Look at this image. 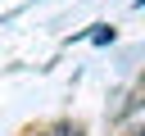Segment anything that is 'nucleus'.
I'll return each mask as SVG.
<instances>
[{
	"instance_id": "obj_1",
	"label": "nucleus",
	"mask_w": 145,
	"mask_h": 136,
	"mask_svg": "<svg viewBox=\"0 0 145 136\" xmlns=\"http://www.w3.org/2000/svg\"><path fill=\"white\" fill-rule=\"evenodd\" d=\"M91 41H95V45H109V41H113V27H109V23H95Z\"/></svg>"
},
{
	"instance_id": "obj_2",
	"label": "nucleus",
	"mask_w": 145,
	"mask_h": 136,
	"mask_svg": "<svg viewBox=\"0 0 145 136\" xmlns=\"http://www.w3.org/2000/svg\"><path fill=\"white\" fill-rule=\"evenodd\" d=\"M59 136H86V131H82V127H68V122H63V127H59Z\"/></svg>"
},
{
	"instance_id": "obj_3",
	"label": "nucleus",
	"mask_w": 145,
	"mask_h": 136,
	"mask_svg": "<svg viewBox=\"0 0 145 136\" xmlns=\"http://www.w3.org/2000/svg\"><path fill=\"white\" fill-rule=\"evenodd\" d=\"M127 136H145V127H136V131H127Z\"/></svg>"
},
{
	"instance_id": "obj_4",
	"label": "nucleus",
	"mask_w": 145,
	"mask_h": 136,
	"mask_svg": "<svg viewBox=\"0 0 145 136\" xmlns=\"http://www.w3.org/2000/svg\"><path fill=\"white\" fill-rule=\"evenodd\" d=\"M131 5H136V9H145V0H131Z\"/></svg>"
},
{
	"instance_id": "obj_5",
	"label": "nucleus",
	"mask_w": 145,
	"mask_h": 136,
	"mask_svg": "<svg viewBox=\"0 0 145 136\" xmlns=\"http://www.w3.org/2000/svg\"><path fill=\"white\" fill-rule=\"evenodd\" d=\"M27 136H41V131H27Z\"/></svg>"
},
{
	"instance_id": "obj_6",
	"label": "nucleus",
	"mask_w": 145,
	"mask_h": 136,
	"mask_svg": "<svg viewBox=\"0 0 145 136\" xmlns=\"http://www.w3.org/2000/svg\"><path fill=\"white\" fill-rule=\"evenodd\" d=\"M140 86H145V77H140Z\"/></svg>"
}]
</instances>
